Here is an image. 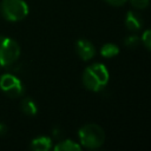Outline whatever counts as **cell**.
Segmentation results:
<instances>
[{
	"label": "cell",
	"instance_id": "277c9868",
	"mask_svg": "<svg viewBox=\"0 0 151 151\" xmlns=\"http://www.w3.org/2000/svg\"><path fill=\"white\" fill-rule=\"evenodd\" d=\"M20 57L19 44L6 35H0V66L6 67L14 64Z\"/></svg>",
	"mask_w": 151,
	"mask_h": 151
},
{
	"label": "cell",
	"instance_id": "2e32d148",
	"mask_svg": "<svg viewBox=\"0 0 151 151\" xmlns=\"http://www.w3.org/2000/svg\"><path fill=\"white\" fill-rule=\"evenodd\" d=\"M5 132H6V126L0 123V134H2V133H5Z\"/></svg>",
	"mask_w": 151,
	"mask_h": 151
},
{
	"label": "cell",
	"instance_id": "ba28073f",
	"mask_svg": "<svg viewBox=\"0 0 151 151\" xmlns=\"http://www.w3.org/2000/svg\"><path fill=\"white\" fill-rule=\"evenodd\" d=\"M31 149L33 151H48L52 149V139L47 136H40L31 142Z\"/></svg>",
	"mask_w": 151,
	"mask_h": 151
},
{
	"label": "cell",
	"instance_id": "7a4b0ae2",
	"mask_svg": "<svg viewBox=\"0 0 151 151\" xmlns=\"http://www.w3.org/2000/svg\"><path fill=\"white\" fill-rule=\"evenodd\" d=\"M78 137H79L81 147H85L88 150L99 149L105 142L104 130L94 123L83 125L78 131Z\"/></svg>",
	"mask_w": 151,
	"mask_h": 151
},
{
	"label": "cell",
	"instance_id": "8fae6325",
	"mask_svg": "<svg viewBox=\"0 0 151 151\" xmlns=\"http://www.w3.org/2000/svg\"><path fill=\"white\" fill-rule=\"evenodd\" d=\"M100 54L104 58H113V57L119 54V47L112 42L104 44L100 48Z\"/></svg>",
	"mask_w": 151,
	"mask_h": 151
},
{
	"label": "cell",
	"instance_id": "4fadbf2b",
	"mask_svg": "<svg viewBox=\"0 0 151 151\" xmlns=\"http://www.w3.org/2000/svg\"><path fill=\"white\" fill-rule=\"evenodd\" d=\"M127 1L136 9H146L150 5V0H127Z\"/></svg>",
	"mask_w": 151,
	"mask_h": 151
},
{
	"label": "cell",
	"instance_id": "7c38bea8",
	"mask_svg": "<svg viewBox=\"0 0 151 151\" xmlns=\"http://www.w3.org/2000/svg\"><path fill=\"white\" fill-rule=\"evenodd\" d=\"M140 44V37L137 34H130L124 39V45L127 48H136Z\"/></svg>",
	"mask_w": 151,
	"mask_h": 151
},
{
	"label": "cell",
	"instance_id": "8992f818",
	"mask_svg": "<svg viewBox=\"0 0 151 151\" xmlns=\"http://www.w3.org/2000/svg\"><path fill=\"white\" fill-rule=\"evenodd\" d=\"M76 51L79 58L84 61L91 60L96 54V48L93 44L87 39H79L76 42Z\"/></svg>",
	"mask_w": 151,
	"mask_h": 151
},
{
	"label": "cell",
	"instance_id": "9c48e42d",
	"mask_svg": "<svg viewBox=\"0 0 151 151\" xmlns=\"http://www.w3.org/2000/svg\"><path fill=\"white\" fill-rule=\"evenodd\" d=\"M53 149L55 151H80L81 145L73 142L72 139H65V140L59 142Z\"/></svg>",
	"mask_w": 151,
	"mask_h": 151
},
{
	"label": "cell",
	"instance_id": "6da1fadb",
	"mask_svg": "<svg viewBox=\"0 0 151 151\" xmlns=\"http://www.w3.org/2000/svg\"><path fill=\"white\" fill-rule=\"evenodd\" d=\"M110 73L104 64L94 63L83 72V85L92 92L101 91L109 83Z\"/></svg>",
	"mask_w": 151,
	"mask_h": 151
},
{
	"label": "cell",
	"instance_id": "30bf717a",
	"mask_svg": "<svg viewBox=\"0 0 151 151\" xmlns=\"http://www.w3.org/2000/svg\"><path fill=\"white\" fill-rule=\"evenodd\" d=\"M20 107H21V111L27 116H35L38 113V106L35 101L29 97L22 99Z\"/></svg>",
	"mask_w": 151,
	"mask_h": 151
},
{
	"label": "cell",
	"instance_id": "3957f363",
	"mask_svg": "<svg viewBox=\"0 0 151 151\" xmlns=\"http://www.w3.org/2000/svg\"><path fill=\"white\" fill-rule=\"evenodd\" d=\"M1 15L11 22L24 20L28 14V5L24 0H2L0 4Z\"/></svg>",
	"mask_w": 151,
	"mask_h": 151
},
{
	"label": "cell",
	"instance_id": "9a60e30c",
	"mask_svg": "<svg viewBox=\"0 0 151 151\" xmlns=\"http://www.w3.org/2000/svg\"><path fill=\"white\" fill-rule=\"evenodd\" d=\"M105 2H107L109 5H111V6H114V7H120V6H123L127 0H104Z\"/></svg>",
	"mask_w": 151,
	"mask_h": 151
},
{
	"label": "cell",
	"instance_id": "5b68a950",
	"mask_svg": "<svg viewBox=\"0 0 151 151\" xmlns=\"http://www.w3.org/2000/svg\"><path fill=\"white\" fill-rule=\"evenodd\" d=\"M0 90L6 96L17 98L24 93V85L18 77L7 73L0 77Z\"/></svg>",
	"mask_w": 151,
	"mask_h": 151
},
{
	"label": "cell",
	"instance_id": "52a82bcc",
	"mask_svg": "<svg viewBox=\"0 0 151 151\" xmlns=\"http://www.w3.org/2000/svg\"><path fill=\"white\" fill-rule=\"evenodd\" d=\"M125 27L131 32H137L143 27V20L140 15L133 11H129L125 15Z\"/></svg>",
	"mask_w": 151,
	"mask_h": 151
},
{
	"label": "cell",
	"instance_id": "5bb4252c",
	"mask_svg": "<svg viewBox=\"0 0 151 151\" xmlns=\"http://www.w3.org/2000/svg\"><path fill=\"white\" fill-rule=\"evenodd\" d=\"M140 41L143 42L144 47L149 51H151V28L144 31V33L142 34V38H140Z\"/></svg>",
	"mask_w": 151,
	"mask_h": 151
}]
</instances>
